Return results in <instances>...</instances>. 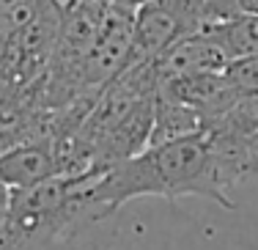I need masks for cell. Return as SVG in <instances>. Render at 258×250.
<instances>
[{
    "label": "cell",
    "instance_id": "6da1fadb",
    "mask_svg": "<svg viewBox=\"0 0 258 250\" xmlns=\"http://www.w3.org/2000/svg\"><path fill=\"white\" fill-rule=\"evenodd\" d=\"M159 77L151 64H132L91 102L77 132L52 138L60 173L107 170L149 146L154 130Z\"/></svg>",
    "mask_w": 258,
    "mask_h": 250
},
{
    "label": "cell",
    "instance_id": "7a4b0ae2",
    "mask_svg": "<svg viewBox=\"0 0 258 250\" xmlns=\"http://www.w3.org/2000/svg\"><path fill=\"white\" fill-rule=\"evenodd\" d=\"M146 195H162V198L198 195L223 209L236 206L231 190L220 179L209 132L173 143L146 146L140 154L107 168L88 193L91 220H104L126 201Z\"/></svg>",
    "mask_w": 258,
    "mask_h": 250
},
{
    "label": "cell",
    "instance_id": "3957f363",
    "mask_svg": "<svg viewBox=\"0 0 258 250\" xmlns=\"http://www.w3.org/2000/svg\"><path fill=\"white\" fill-rule=\"evenodd\" d=\"M104 170L52 176L25 190H11L9 198V247L47 242L72 234L91 220L88 193Z\"/></svg>",
    "mask_w": 258,
    "mask_h": 250
},
{
    "label": "cell",
    "instance_id": "277c9868",
    "mask_svg": "<svg viewBox=\"0 0 258 250\" xmlns=\"http://www.w3.org/2000/svg\"><path fill=\"white\" fill-rule=\"evenodd\" d=\"M214 20L209 0H149L135 9L132 64H151L176 41L206 30Z\"/></svg>",
    "mask_w": 258,
    "mask_h": 250
},
{
    "label": "cell",
    "instance_id": "5b68a950",
    "mask_svg": "<svg viewBox=\"0 0 258 250\" xmlns=\"http://www.w3.org/2000/svg\"><path fill=\"white\" fill-rule=\"evenodd\" d=\"M132 30L135 9L110 3L104 11L102 28L94 39L88 58L83 66V88L88 96H96L110 80L121 75L132 58Z\"/></svg>",
    "mask_w": 258,
    "mask_h": 250
},
{
    "label": "cell",
    "instance_id": "8992f818",
    "mask_svg": "<svg viewBox=\"0 0 258 250\" xmlns=\"http://www.w3.org/2000/svg\"><path fill=\"white\" fill-rule=\"evenodd\" d=\"M231 66V55L217 41L212 30H201L187 39L176 41L168 52H162L154 60V69L159 83L179 80L189 75H204V72H225Z\"/></svg>",
    "mask_w": 258,
    "mask_h": 250
},
{
    "label": "cell",
    "instance_id": "52a82bcc",
    "mask_svg": "<svg viewBox=\"0 0 258 250\" xmlns=\"http://www.w3.org/2000/svg\"><path fill=\"white\" fill-rule=\"evenodd\" d=\"M159 91L184 102V105L195 107L209 121V130L242 96V91L233 85V80L225 72H204V75H189V77H179V80H168V83H159Z\"/></svg>",
    "mask_w": 258,
    "mask_h": 250
},
{
    "label": "cell",
    "instance_id": "ba28073f",
    "mask_svg": "<svg viewBox=\"0 0 258 250\" xmlns=\"http://www.w3.org/2000/svg\"><path fill=\"white\" fill-rule=\"evenodd\" d=\"M52 176H60V162L52 140L22 143L0 157V184L9 190H25Z\"/></svg>",
    "mask_w": 258,
    "mask_h": 250
},
{
    "label": "cell",
    "instance_id": "9c48e42d",
    "mask_svg": "<svg viewBox=\"0 0 258 250\" xmlns=\"http://www.w3.org/2000/svg\"><path fill=\"white\" fill-rule=\"evenodd\" d=\"M206 132H209V121L195 107L184 105V102L159 91L157 110H154V130H151L149 146L198 138V135H206Z\"/></svg>",
    "mask_w": 258,
    "mask_h": 250
},
{
    "label": "cell",
    "instance_id": "30bf717a",
    "mask_svg": "<svg viewBox=\"0 0 258 250\" xmlns=\"http://www.w3.org/2000/svg\"><path fill=\"white\" fill-rule=\"evenodd\" d=\"M212 130L233 132V135H255L258 132V94H242Z\"/></svg>",
    "mask_w": 258,
    "mask_h": 250
},
{
    "label": "cell",
    "instance_id": "8fae6325",
    "mask_svg": "<svg viewBox=\"0 0 258 250\" xmlns=\"http://www.w3.org/2000/svg\"><path fill=\"white\" fill-rule=\"evenodd\" d=\"M225 75L233 80L242 94H258V55L250 58H239L225 69Z\"/></svg>",
    "mask_w": 258,
    "mask_h": 250
},
{
    "label": "cell",
    "instance_id": "7c38bea8",
    "mask_svg": "<svg viewBox=\"0 0 258 250\" xmlns=\"http://www.w3.org/2000/svg\"><path fill=\"white\" fill-rule=\"evenodd\" d=\"M244 149H247V160H244V184L258 181V132L255 135H244Z\"/></svg>",
    "mask_w": 258,
    "mask_h": 250
},
{
    "label": "cell",
    "instance_id": "4fadbf2b",
    "mask_svg": "<svg viewBox=\"0 0 258 250\" xmlns=\"http://www.w3.org/2000/svg\"><path fill=\"white\" fill-rule=\"evenodd\" d=\"M9 198L11 190L0 184V250L9 247V231H6V225H9Z\"/></svg>",
    "mask_w": 258,
    "mask_h": 250
},
{
    "label": "cell",
    "instance_id": "5bb4252c",
    "mask_svg": "<svg viewBox=\"0 0 258 250\" xmlns=\"http://www.w3.org/2000/svg\"><path fill=\"white\" fill-rule=\"evenodd\" d=\"M110 3H115V6H126V9H138V6L149 3V0H110Z\"/></svg>",
    "mask_w": 258,
    "mask_h": 250
},
{
    "label": "cell",
    "instance_id": "9a60e30c",
    "mask_svg": "<svg viewBox=\"0 0 258 250\" xmlns=\"http://www.w3.org/2000/svg\"><path fill=\"white\" fill-rule=\"evenodd\" d=\"M63 3L69 6V3H80V0H63ZM104 3H110V0H104Z\"/></svg>",
    "mask_w": 258,
    "mask_h": 250
}]
</instances>
